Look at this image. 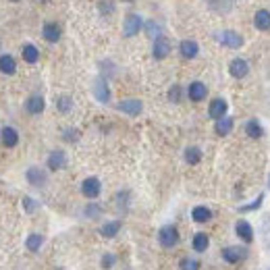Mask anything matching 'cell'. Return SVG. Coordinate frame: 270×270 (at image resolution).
<instances>
[{"instance_id":"4dcf8cb0","label":"cell","mask_w":270,"mask_h":270,"mask_svg":"<svg viewBox=\"0 0 270 270\" xmlns=\"http://www.w3.org/2000/svg\"><path fill=\"white\" fill-rule=\"evenodd\" d=\"M262 202H264V194H260L253 202L250 204H245V206H239V212H253V210H258V208L262 206Z\"/></svg>"},{"instance_id":"7402d4cb","label":"cell","mask_w":270,"mask_h":270,"mask_svg":"<svg viewBox=\"0 0 270 270\" xmlns=\"http://www.w3.org/2000/svg\"><path fill=\"white\" fill-rule=\"evenodd\" d=\"M233 119L231 117H222V119H218L216 121V125H214V131H216V135H220V137H225V135H229L231 131H233Z\"/></svg>"},{"instance_id":"f1b7e54d","label":"cell","mask_w":270,"mask_h":270,"mask_svg":"<svg viewBox=\"0 0 270 270\" xmlns=\"http://www.w3.org/2000/svg\"><path fill=\"white\" fill-rule=\"evenodd\" d=\"M56 108H58V112H71V108H73V98L71 96H58L56 98Z\"/></svg>"},{"instance_id":"7a4b0ae2","label":"cell","mask_w":270,"mask_h":270,"mask_svg":"<svg viewBox=\"0 0 270 270\" xmlns=\"http://www.w3.org/2000/svg\"><path fill=\"white\" fill-rule=\"evenodd\" d=\"M220 256L227 264H239V262L248 258V250L241 248V245H227V248H222Z\"/></svg>"},{"instance_id":"4fadbf2b","label":"cell","mask_w":270,"mask_h":270,"mask_svg":"<svg viewBox=\"0 0 270 270\" xmlns=\"http://www.w3.org/2000/svg\"><path fill=\"white\" fill-rule=\"evenodd\" d=\"M187 96H189L191 102H202V100L208 96V88L202 81H194V83H189V88H187Z\"/></svg>"},{"instance_id":"4316f807","label":"cell","mask_w":270,"mask_h":270,"mask_svg":"<svg viewBox=\"0 0 270 270\" xmlns=\"http://www.w3.org/2000/svg\"><path fill=\"white\" fill-rule=\"evenodd\" d=\"M185 162H187V164H199V162H202V150H199L198 145H189V148L185 150Z\"/></svg>"},{"instance_id":"d6986e66","label":"cell","mask_w":270,"mask_h":270,"mask_svg":"<svg viewBox=\"0 0 270 270\" xmlns=\"http://www.w3.org/2000/svg\"><path fill=\"white\" fill-rule=\"evenodd\" d=\"M0 140H2V144L6 148H15V145L19 144V133L13 127H2V131H0Z\"/></svg>"},{"instance_id":"52a82bcc","label":"cell","mask_w":270,"mask_h":270,"mask_svg":"<svg viewBox=\"0 0 270 270\" xmlns=\"http://www.w3.org/2000/svg\"><path fill=\"white\" fill-rule=\"evenodd\" d=\"M227 112H229V104H227V100H222V98H214L210 106H208V117L214 121L227 117Z\"/></svg>"},{"instance_id":"d590c367","label":"cell","mask_w":270,"mask_h":270,"mask_svg":"<svg viewBox=\"0 0 270 270\" xmlns=\"http://www.w3.org/2000/svg\"><path fill=\"white\" fill-rule=\"evenodd\" d=\"M63 137H65L67 142H77V137H79V131H77V129H67Z\"/></svg>"},{"instance_id":"cb8c5ba5","label":"cell","mask_w":270,"mask_h":270,"mask_svg":"<svg viewBox=\"0 0 270 270\" xmlns=\"http://www.w3.org/2000/svg\"><path fill=\"white\" fill-rule=\"evenodd\" d=\"M15 71H17V63H15V58L11 56V54H2V56H0V73L13 75Z\"/></svg>"},{"instance_id":"f35d334b","label":"cell","mask_w":270,"mask_h":270,"mask_svg":"<svg viewBox=\"0 0 270 270\" xmlns=\"http://www.w3.org/2000/svg\"><path fill=\"white\" fill-rule=\"evenodd\" d=\"M54 270H63V268H54Z\"/></svg>"},{"instance_id":"7c38bea8","label":"cell","mask_w":270,"mask_h":270,"mask_svg":"<svg viewBox=\"0 0 270 270\" xmlns=\"http://www.w3.org/2000/svg\"><path fill=\"white\" fill-rule=\"evenodd\" d=\"M235 233L243 243H252L253 241V229H252V225L248 220H243V218L237 220L235 222Z\"/></svg>"},{"instance_id":"d4e9b609","label":"cell","mask_w":270,"mask_h":270,"mask_svg":"<svg viewBox=\"0 0 270 270\" xmlns=\"http://www.w3.org/2000/svg\"><path fill=\"white\" fill-rule=\"evenodd\" d=\"M208 245H210V237H208L206 233H196L194 239H191V248H194L196 252H206Z\"/></svg>"},{"instance_id":"3957f363","label":"cell","mask_w":270,"mask_h":270,"mask_svg":"<svg viewBox=\"0 0 270 270\" xmlns=\"http://www.w3.org/2000/svg\"><path fill=\"white\" fill-rule=\"evenodd\" d=\"M142 27H144V19L140 17V15H135V13H129L125 17V23H123V36L133 37V36L140 34Z\"/></svg>"},{"instance_id":"30bf717a","label":"cell","mask_w":270,"mask_h":270,"mask_svg":"<svg viewBox=\"0 0 270 270\" xmlns=\"http://www.w3.org/2000/svg\"><path fill=\"white\" fill-rule=\"evenodd\" d=\"M25 177H27L29 185H34V187H44L46 181H48V175H46L40 166H32V168H27Z\"/></svg>"},{"instance_id":"e575fe53","label":"cell","mask_w":270,"mask_h":270,"mask_svg":"<svg viewBox=\"0 0 270 270\" xmlns=\"http://www.w3.org/2000/svg\"><path fill=\"white\" fill-rule=\"evenodd\" d=\"M181 94H183L181 88H179V86H173L171 90H168V100H171V102H179V100H181Z\"/></svg>"},{"instance_id":"83f0119b","label":"cell","mask_w":270,"mask_h":270,"mask_svg":"<svg viewBox=\"0 0 270 270\" xmlns=\"http://www.w3.org/2000/svg\"><path fill=\"white\" fill-rule=\"evenodd\" d=\"M42 245H44V237L37 235V233H32V235L25 239V248H27L29 252H40Z\"/></svg>"},{"instance_id":"603a6c76","label":"cell","mask_w":270,"mask_h":270,"mask_svg":"<svg viewBox=\"0 0 270 270\" xmlns=\"http://www.w3.org/2000/svg\"><path fill=\"white\" fill-rule=\"evenodd\" d=\"M121 227H123L121 220H110V222H106V225H102V229H100V235L106 237V239H112V237L119 235Z\"/></svg>"},{"instance_id":"ac0fdd59","label":"cell","mask_w":270,"mask_h":270,"mask_svg":"<svg viewBox=\"0 0 270 270\" xmlns=\"http://www.w3.org/2000/svg\"><path fill=\"white\" fill-rule=\"evenodd\" d=\"M42 36H44V40L46 42H50V44H54V42H58L60 40V27L56 25V23H46V25L42 27Z\"/></svg>"},{"instance_id":"74e56055","label":"cell","mask_w":270,"mask_h":270,"mask_svg":"<svg viewBox=\"0 0 270 270\" xmlns=\"http://www.w3.org/2000/svg\"><path fill=\"white\" fill-rule=\"evenodd\" d=\"M102 11H110L112 13V2H102Z\"/></svg>"},{"instance_id":"d6a6232c","label":"cell","mask_w":270,"mask_h":270,"mask_svg":"<svg viewBox=\"0 0 270 270\" xmlns=\"http://www.w3.org/2000/svg\"><path fill=\"white\" fill-rule=\"evenodd\" d=\"M23 208H25V212L27 214H34L36 210H37V208H40V204H37L36 202V199H32V198H23Z\"/></svg>"},{"instance_id":"6da1fadb","label":"cell","mask_w":270,"mask_h":270,"mask_svg":"<svg viewBox=\"0 0 270 270\" xmlns=\"http://www.w3.org/2000/svg\"><path fill=\"white\" fill-rule=\"evenodd\" d=\"M158 243L162 245V248H166V250L175 248V245L179 243V231H177V227H173V225L162 227L158 231Z\"/></svg>"},{"instance_id":"1f68e13d","label":"cell","mask_w":270,"mask_h":270,"mask_svg":"<svg viewBox=\"0 0 270 270\" xmlns=\"http://www.w3.org/2000/svg\"><path fill=\"white\" fill-rule=\"evenodd\" d=\"M145 29H148V36L152 37V40H156V37H160V25L156 21H148V23H144Z\"/></svg>"},{"instance_id":"44dd1931","label":"cell","mask_w":270,"mask_h":270,"mask_svg":"<svg viewBox=\"0 0 270 270\" xmlns=\"http://www.w3.org/2000/svg\"><path fill=\"white\" fill-rule=\"evenodd\" d=\"M245 133H248L252 140H260V137L264 135V127L260 125L258 119H250L248 123H245Z\"/></svg>"},{"instance_id":"ba28073f","label":"cell","mask_w":270,"mask_h":270,"mask_svg":"<svg viewBox=\"0 0 270 270\" xmlns=\"http://www.w3.org/2000/svg\"><path fill=\"white\" fill-rule=\"evenodd\" d=\"M117 108L121 112L129 114V117H137L142 110H144V104L142 100H135V98H127V100H121V102L117 104Z\"/></svg>"},{"instance_id":"836d02e7","label":"cell","mask_w":270,"mask_h":270,"mask_svg":"<svg viewBox=\"0 0 270 270\" xmlns=\"http://www.w3.org/2000/svg\"><path fill=\"white\" fill-rule=\"evenodd\" d=\"M114 262H117V256H114V253H104V256H102V268H104V270L112 268Z\"/></svg>"},{"instance_id":"60d3db41","label":"cell","mask_w":270,"mask_h":270,"mask_svg":"<svg viewBox=\"0 0 270 270\" xmlns=\"http://www.w3.org/2000/svg\"><path fill=\"white\" fill-rule=\"evenodd\" d=\"M268 185H270V183H268Z\"/></svg>"},{"instance_id":"8992f818","label":"cell","mask_w":270,"mask_h":270,"mask_svg":"<svg viewBox=\"0 0 270 270\" xmlns=\"http://www.w3.org/2000/svg\"><path fill=\"white\" fill-rule=\"evenodd\" d=\"M91 91H94V96H96L98 102H102V104H106L108 100H110V90H108V83H106V79H104L102 75H98L96 79H94Z\"/></svg>"},{"instance_id":"f546056e","label":"cell","mask_w":270,"mask_h":270,"mask_svg":"<svg viewBox=\"0 0 270 270\" xmlns=\"http://www.w3.org/2000/svg\"><path fill=\"white\" fill-rule=\"evenodd\" d=\"M179 268L181 270H199L202 264H199V260H196V258H183L179 262Z\"/></svg>"},{"instance_id":"5bb4252c","label":"cell","mask_w":270,"mask_h":270,"mask_svg":"<svg viewBox=\"0 0 270 270\" xmlns=\"http://www.w3.org/2000/svg\"><path fill=\"white\" fill-rule=\"evenodd\" d=\"M67 166V154L63 150H54L48 156V168L50 171H60Z\"/></svg>"},{"instance_id":"ffe728a7","label":"cell","mask_w":270,"mask_h":270,"mask_svg":"<svg viewBox=\"0 0 270 270\" xmlns=\"http://www.w3.org/2000/svg\"><path fill=\"white\" fill-rule=\"evenodd\" d=\"M191 218H194V222H198V225H204V222L212 218V210L208 206H196L194 210H191Z\"/></svg>"},{"instance_id":"9c48e42d","label":"cell","mask_w":270,"mask_h":270,"mask_svg":"<svg viewBox=\"0 0 270 270\" xmlns=\"http://www.w3.org/2000/svg\"><path fill=\"white\" fill-rule=\"evenodd\" d=\"M171 50H173V46H171V42L166 40V37H156L154 40V46H152V54H154V58H158V60H162V58H166L168 54H171Z\"/></svg>"},{"instance_id":"484cf974","label":"cell","mask_w":270,"mask_h":270,"mask_svg":"<svg viewBox=\"0 0 270 270\" xmlns=\"http://www.w3.org/2000/svg\"><path fill=\"white\" fill-rule=\"evenodd\" d=\"M37 58H40V50H37L34 44L23 46V60H25V63L34 65V63H37Z\"/></svg>"},{"instance_id":"8fae6325","label":"cell","mask_w":270,"mask_h":270,"mask_svg":"<svg viewBox=\"0 0 270 270\" xmlns=\"http://www.w3.org/2000/svg\"><path fill=\"white\" fill-rule=\"evenodd\" d=\"M229 73L233 75L235 79H243V77L250 73L248 60H243V58H233V60H231V65H229Z\"/></svg>"},{"instance_id":"9a60e30c","label":"cell","mask_w":270,"mask_h":270,"mask_svg":"<svg viewBox=\"0 0 270 270\" xmlns=\"http://www.w3.org/2000/svg\"><path fill=\"white\" fill-rule=\"evenodd\" d=\"M179 52H181V56L183 58H196L198 56V52H199V46L196 40H183L179 44Z\"/></svg>"},{"instance_id":"ab89813d","label":"cell","mask_w":270,"mask_h":270,"mask_svg":"<svg viewBox=\"0 0 270 270\" xmlns=\"http://www.w3.org/2000/svg\"><path fill=\"white\" fill-rule=\"evenodd\" d=\"M13 2H19V0H13Z\"/></svg>"},{"instance_id":"e0dca14e","label":"cell","mask_w":270,"mask_h":270,"mask_svg":"<svg viewBox=\"0 0 270 270\" xmlns=\"http://www.w3.org/2000/svg\"><path fill=\"white\" fill-rule=\"evenodd\" d=\"M44 106H46V102H44V98L40 94L29 96L27 102H25V108H27L29 114H40V112H44Z\"/></svg>"},{"instance_id":"2e32d148","label":"cell","mask_w":270,"mask_h":270,"mask_svg":"<svg viewBox=\"0 0 270 270\" xmlns=\"http://www.w3.org/2000/svg\"><path fill=\"white\" fill-rule=\"evenodd\" d=\"M253 25H256V29H260V32H268L270 29V11H266V9L256 11V15H253Z\"/></svg>"},{"instance_id":"277c9868","label":"cell","mask_w":270,"mask_h":270,"mask_svg":"<svg viewBox=\"0 0 270 270\" xmlns=\"http://www.w3.org/2000/svg\"><path fill=\"white\" fill-rule=\"evenodd\" d=\"M216 37H218V42L222 46H227V48H235L237 50V48H241V46H243V36L233 32V29H225V32L216 34Z\"/></svg>"},{"instance_id":"5b68a950","label":"cell","mask_w":270,"mask_h":270,"mask_svg":"<svg viewBox=\"0 0 270 270\" xmlns=\"http://www.w3.org/2000/svg\"><path fill=\"white\" fill-rule=\"evenodd\" d=\"M100 191H102V183H100L98 177H88V179L81 183V194L88 199H96L100 196Z\"/></svg>"},{"instance_id":"8d00e7d4","label":"cell","mask_w":270,"mask_h":270,"mask_svg":"<svg viewBox=\"0 0 270 270\" xmlns=\"http://www.w3.org/2000/svg\"><path fill=\"white\" fill-rule=\"evenodd\" d=\"M100 212H102V210H100V206H96V204H91V206L86 208V214L90 216V218H96V216H100Z\"/></svg>"}]
</instances>
